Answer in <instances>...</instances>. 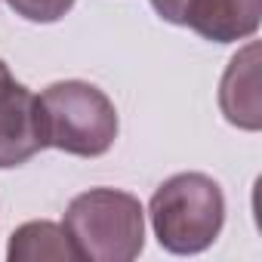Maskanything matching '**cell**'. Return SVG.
I'll list each match as a JSON object with an SVG mask.
<instances>
[{"instance_id": "9", "label": "cell", "mask_w": 262, "mask_h": 262, "mask_svg": "<svg viewBox=\"0 0 262 262\" xmlns=\"http://www.w3.org/2000/svg\"><path fill=\"white\" fill-rule=\"evenodd\" d=\"M185 4H188V0H151L155 13H158L164 22H170V25H182V16H185Z\"/></svg>"}, {"instance_id": "7", "label": "cell", "mask_w": 262, "mask_h": 262, "mask_svg": "<svg viewBox=\"0 0 262 262\" xmlns=\"http://www.w3.org/2000/svg\"><path fill=\"white\" fill-rule=\"evenodd\" d=\"M10 262H80V253L65 231V225L50 219H34L19 225L7 244Z\"/></svg>"}, {"instance_id": "3", "label": "cell", "mask_w": 262, "mask_h": 262, "mask_svg": "<svg viewBox=\"0 0 262 262\" xmlns=\"http://www.w3.org/2000/svg\"><path fill=\"white\" fill-rule=\"evenodd\" d=\"M47 148L74 158H102L111 151L120 120L114 102L86 80H56L40 96Z\"/></svg>"}, {"instance_id": "8", "label": "cell", "mask_w": 262, "mask_h": 262, "mask_svg": "<svg viewBox=\"0 0 262 262\" xmlns=\"http://www.w3.org/2000/svg\"><path fill=\"white\" fill-rule=\"evenodd\" d=\"M7 4L25 22L53 25V22H59V19H65L71 13V7L77 4V0H7Z\"/></svg>"}, {"instance_id": "4", "label": "cell", "mask_w": 262, "mask_h": 262, "mask_svg": "<svg viewBox=\"0 0 262 262\" xmlns=\"http://www.w3.org/2000/svg\"><path fill=\"white\" fill-rule=\"evenodd\" d=\"M47 148V129L40 99L13 77L0 59V170L28 164Z\"/></svg>"}, {"instance_id": "1", "label": "cell", "mask_w": 262, "mask_h": 262, "mask_svg": "<svg viewBox=\"0 0 262 262\" xmlns=\"http://www.w3.org/2000/svg\"><path fill=\"white\" fill-rule=\"evenodd\" d=\"M148 216L155 237L167 253H204L216 244L225 225L222 185L207 173H176L155 188Z\"/></svg>"}, {"instance_id": "5", "label": "cell", "mask_w": 262, "mask_h": 262, "mask_svg": "<svg viewBox=\"0 0 262 262\" xmlns=\"http://www.w3.org/2000/svg\"><path fill=\"white\" fill-rule=\"evenodd\" d=\"M262 0H188L182 28L213 43H237L259 31Z\"/></svg>"}, {"instance_id": "6", "label": "cell", "mask_w": 262, "mask_h": 262, "mask_svg": "<svg viewBox=\"0 0 262 262\" xmlns=\"http://www.w3.org/2000/svg\"><path fill=\"white\" fill-rule=\"evenodd\" d=\"M256 86H259V43L250 40L237 56H231L219 83V108L225 120L241 129H250V133L262 126Z\"/></svg>"}, {"instance_id": "2", "label": "cell", "mask_w": 262, "mask_h": 262, "mask_svg": "<svg viewBox=\"0 0 262 262\" xmlns=\"http://www.w3.org/2000/svg\"><path fill=\"white\" fill-rule=\"evenodd\" d=\"M62 225L90 262H133L145 250V210L136 194L120 188H90L71 198Z\"/></svg>"}]
</instances>
